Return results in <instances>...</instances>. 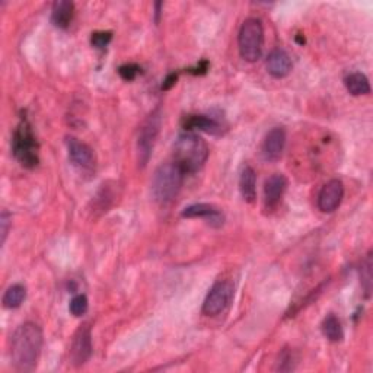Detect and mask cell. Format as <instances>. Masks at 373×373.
Segmentation results:
<instances>
[{
  "label": "cell",
  "instance_id": "cell-20",
  "mask_svg": "<svg viewBox=\"0 0 373 373\" xmlns=\"http://www.w3.org/2000/svg\"><path fill=\"white\" fill-rule=\"evenodd\" d=\"M114 185L111 183H104L98 191V194L93 199V206L95 210H101V212H108L109 207H111L116 192H114Z\"/></svg>",
  "mask_w": 373,
  "mask_h": 373
},
{
  "label": "cell",
  "instance_id": "cell-15",
  "mask_svg": "<svg viewBox=\"0 0 373 373\" xmlns=\"http://www.w3.org/2000/svg\"><path fill=\"white\" fill-rule=\"evenodd\" d=\"M183 127L187 131L199 130V131H204V133H209V134L222 133V124L209 116H197V114L185 116L183 118Z\"/></svg>",
  "mask_w": 373,
  "mask_h": 373
},
{
  "label": "cell",
  "instance_id": "cell-11",
  "mask_svg": "<svg viewBox=\"0 0 373 373\" xmlns=\"http://www.w3.org/2000/svg\"><path fill=\"white\" fill-rule=\"evenodd\" d=\"M287 188V178L283 174H273L264 184V206L266 210L278 209Z\"/></svg>",
  "mask_w": 373,
  "mask_h": 373
},
{
  "label": "cell",
  "instance_id": "cell-1",
  "mask_svg": "<svg viewBox=\"0 0 373 373\" xmlns=\"http://www.w3.org/2000/svg\"><path fill=\"white\" fill-rule=\"evenodd\" d=\"M43 349V331L34 322L19 325L10 340L12 363L19 372H31L37 367Z\"/></svg>",
  "mask_w": 373,
  "mask_h": 373
},
{
  "label": "cell",
  "instance_id": "cell-14",
  "mask_svg": "<svg viewBox=\"0 0 373 373\" xmlns=\"http://www.w3.org/2000/svg\"><path fill=\"white\" fill-rule=\"evenodd\" d=\"M267 71L273 78L283 79L292 72V59L284 50L275 48L267 57Z\"/></svg>",
  "mask_w": 373,
  "mask_h": 373
},
{
  "label": "cell",
  "instance_id": "cell-22",
  "mask_svg": "<svg viewBox=\"0 0 373 373\" xmlns=\"http://www.w3.org/2000/svg\"><path fill=\"white\" fill-rule=\"evenodd\" d=\"M88 298L85 295H76L69 303V311H71L73 316H82L88 312Z\"/></svg>",
  "mask_w": 373,
  "mask_h": 373
},
{
  "label": "cell",
  "instance_id": "cell-21",
  "mask_svg": "<svg viewBox=\"0 0 373 373\" xmlns=\"http://www.w3.org/2000/svg\"><path fill=\"white\" fill-rule=\"evenodd\" d=\"M26 298V289L22 284L10 286L3 296V307L6 309L19 308Z\"/></svg>",
  "mask_w": 373,
  "mask_h": 373
},
{
  "label": "cell",
  "instance_id": "cell-26",
  "mask_svg": "<svg viewBox=\"0 0 373 373\" xmlns=\"http://www.w3.org/2000/svg\"><path fill=\"white\" fill-rule=\"evenodd\" d=\"M10 215L3 210L2 212V216H0V226H2V230H0V233H2V244H5L6 238H8V233H9V226H10Z\"/></svg>",
  "mask_w": 373,
  "mask_h": 373
},
{
  "label": "cell",
  "instance_id": "cell-24",
  "mask_svg": "<svg viewBox=\"0 0 373 373\" xmlns=\"http://www.w3.org/2000/svg\"><path fill=\"white\" fill-rule=\"evenodd\" d=\"M362 286L365 289V293L369 298L370 289H372V254L369 253L365 262L362 264Z\"/></svg>",
  "mask_w": 373,
  "mask_h": 373
},
{
  "label": "cell",
  "instance_id": "cell-2",
  "mask_svg": "<svg viewBox=\"0 0 373 373\" xmlns=\"http://www.w3.org/2000/svg\"><path fill=\"white\" fill-rule=\"evenodd\" d=\"M174 162L183 168L185 174L200 171L209 159V147L200 136L184 133L178 136L174 147Z\"/></svg>",
  "mask_w": 373,
  "mask_h": 373
},
{
  "label": "cell",
  "instance_id": "cell-16",
  "mask_svg": "<svg viewBox=\"0 0 373 373\" xmlns=\"http://www.w3.org/2000/svg\"><path fill=\"white\" fill-rule=\"evenodd\" d=\"M75 15V5L69 0L54 2L51 8V24L59 30H66Z\"/></svg>",
  "mask_w": 373,
  "mask_h": 373
},
{
  "label": "cell",
  "instance_id": "cell-13",
  "mask_svg": "<svg viewBox=\"0 0 373 373\" xmlns=\"http://www.w3.org/2000/svg\"><path fill=\"white\" fill-rule=\"evenodd\" d=\"M183 217L187 219H206L209 220V224L213 226H222L224 225V215L220 212L217 207L213 204H207V203H199V204H191L183 210L181 213Z\"/></svg>",
  "mask_w": 373,
  "mask_h": 373
},
{
  "label": "cell",
  "instance_id": "cell-12",
  "mask_svg": "<svg viewBox=\"0 0 373 373\" xmlns=\"http://www.w3.org/2000/svg\"><path fill=\"white\" fill-rule=\"evenodd\" d=\"M286 146V131L283 127H274L267 134L262 142V156L267 162H278Z\"/></svg>",
  "mask_w": 373,
  "mask_h": 373
},
{
  "label": "cell",
  "instance_id": "cell-18",
  "mask_svg": "<svg viewBox=\"0 0 373 373\" xmlns=\"http://www.w3.org/2000/svg\"><path fill=\"white\" fill-rule=\"evenodd\" d=\"M344 85L353 96H361V95H369L370 93L369 79L361 72L350 73L347 78L344 79Z\"/></svg>",
  "mask_w": 373,
  "mask_h": 373
},
{
  "label": "cell",
  "instance_id": "cell-9",
  "mask_svg": "<svg viewBox=\"0 0 373 373\" xmlns=\"http://www.w3.org/2000/svg\"><path fill=\"white\" fill-rule=\"evenodd\" d=\"M92 356V334L89 324L80 325L75 333L71 345V361L79 367L84 366Z\"/></svg>",
  "mask_w": 373,
  "mask_h": 373
},
{
  "label": "cell",
  "instance_id": "cell-6",
  "mask_svg": "<svg viewBox=\"0 0 373 373\" xmlns=\"http://www.w3.org/2000/svg\"><path fill=\"white\" fill-rule=\"evenodd\" d=\"M161 124H162V114L159 108H156L155 111H152L142 124L139 136H137V162H139L140 168L146 167L150 161L152 154H154V149L161 131Z\"/></svg>",
  "mask_w": 373,
  "mask_h": 373
},
{
  "label": "cell",
  "instance_id": "cell-17",
  "mask_svg": "<svg viewBox=\"0 0 373 373\" xmlns=\"http://www.w3.org/2000/svg\"><path fill=\"white\" fill-rule=\"evenodd\" d=\"M239 191L246 203H254L257 199V175L255 171L246 165L241 172L239 178Z\"/></svg>",
  "mask_w": 373,
  "mask_h": 373
},
{
  "label": "cell",
  "instance_id": "cell-3",
  "mask_svg": "<svg viewBox=\"0 0 373 373\" xmlns=\"http://www.w3.org/2000/svg\"><path fill=\"white\" fill-rule=\"evenodd\" d=\"M187 174L175 162L163 163L152 178V196L159 204H170L181 191Z\"/></svg>",
  "mask_w": 373,
  "mask_h": 373
},
{
  "label": "cell",
  "instance_id": "cell-27",
  "mask_svg": "<svg viewBox=\"0 0 373 373\" xmlns=\"http://www.w3.org/2000/svg\"><path fill=\"white\" fill-rule=\"evenodd\" d=\"M176 80H178V73H170L167 76V79L163 80V84H162V91H168L171 89L175 84H176Z\"/></svg>",
  "mask_w": 373,
  "mask_h": 373
},
{
  "label": "cell",
  "instance_id": "cell-8",
  "mask_svg": "<svg viewBox=\"0 0 373 373\" xmlns=\"http://www.w3.org/2000/svg\"><path fill=\"white\" fill-rule=\"evenodd\" d=\"M66 146H67L69 159H71L72 165L76 170H79L80 172L95 171L96 156L91 146L76 139V137L73 136L66 137Z\"/></svg>",
  "mask_w": 373,
  "mask_h": 373
},
{
  "label": "cell",
  "instance_id": "cell-23",
  "mask_svg": "<svg viewBox=\"0 0 373 373\" xmlns=\"http://www.w3.org/2000/svg\"><path fill=\"white\" fill-rule=\"evenodd\" d=\"M113 39L111 31H96L91 35V44L96 50H104Z\"/></svg>",
  "mask_w": 373,
  "mask_h": 373
},
{
  "label": "cell",
  "instance_id": "cell-7",
  "mask_svg": "<svg viewBox=\"0 0 373 373\" xmlns=\"http://www.w3.org/2000/svg\"><path fill=\"white\" fill-rule=\"evenodd\" d=\"M235 295V287L228 280H220L213 284L203 303V313L207 316H216L225 312Z\"/></svg>",
  "mask_w": 373,
  "mask_h": 373
},
{
  "label": "cell",
  "instance_id": "cell-19",
  "mask_svg": "<svg viewBox=\"0 0 373 373\" xmlns=\"http://www.w3.org/2000/svg\"><path fill=\"white\" fill-rule=\"evenodd\" d=\"M322 334L325 336L327 340L333 341V343H338L344 338V331H343V325L341 321L334 313H329L324 318L322 321Z\"/></svg>",
  "mask_w": 373,
  "mask_h": 373
},
{
  "label": "cell",
  "instance_id": "cell-10",
  "mask_svg": "<svg viewBox=\"0 0 373 373\" xmlns=\"http://www.w3.org/2000/svg\"><path fill=\"white\" fill-rule=\"evenodd\" d=\"M344 197V185L340 179H331L328 181L318 196V207L324 213L336 212Z\"/></svg>",
  "mask_w": 373,
  "mask_h": 373
},
{
  "label": "cell",
  "instance_id": "cell-5",
  "mask_svg": "<svg viewBox=\"0 0 373 373\" xmlns=\"http://www.w3.org/2000/svg\"><path fill=\"white\" fill-rule=\"evenodd\" d=\"M241 57L248 63L260 60L264 47V26L258 18H248L242 22L238 34Z\"/></svg>",
  "mask_w": 373,
  "mask_h": 373
},
{
  "label": "cell",
  "instance_id": "cell-25",
  "mask_svg": "<svg viewBox=\"0 0 373 373\" xmlns=\"http://www.w3.org/2000/svg\"><path fill=\"white\" fill-rule=\"evenodd\" d=\"M140 66L136 64V63H127V64H122L118 67V75L127 82H131L137 78V75L140 73Z\"/></svg>",
  "mask_w": 373,
  "mask_h": 373
},
{
  "label": "cell",
  "instance_id": "cell-4",
  "mask_svg": "<svg viewBox=\"0 0 373 373\" xmlns=\"http://www.w3.org/2000/svg\"><path fill=\"white\" fill-rule=\"evenodd\" d=\"M12 154L26 170H33L39 163V145L31 122L24 117L12 136Z\"/></svg>",
  "mask_w": 373,
  "mask_h": 373
}]
</instances>
